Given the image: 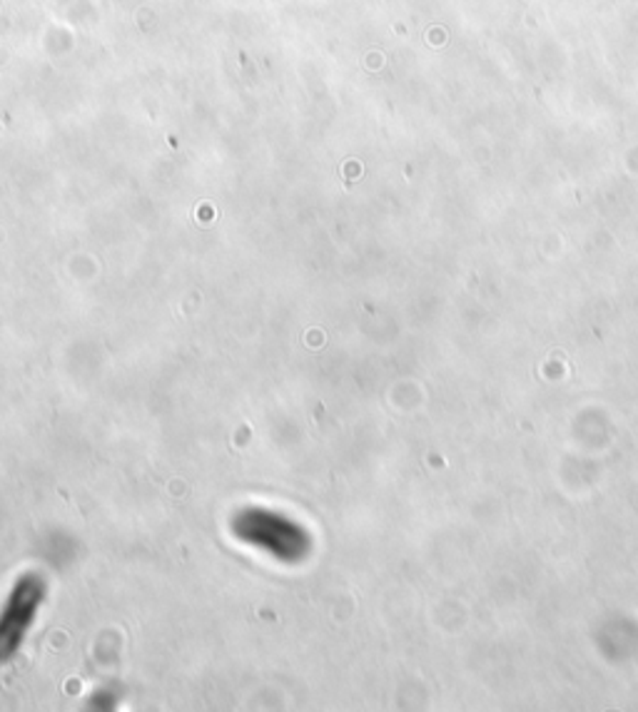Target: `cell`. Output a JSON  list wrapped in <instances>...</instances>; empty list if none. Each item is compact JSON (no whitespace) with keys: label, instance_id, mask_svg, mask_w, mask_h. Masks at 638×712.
<instances>
[{"label":"cell","instance_id":"obj_1","mask_svg":"<svg viewBox=\"0 0 638 712\" xmlns=\"http://www.w3.org/2000/svg\"><path fill=\"white\" fill-rule=\"evenodd\" d=\"M33 583H25L15 590V598L8 606V616L0 620V645H5V651H13L21 641L25 625L31 623L33 608H35V593Z\"/></svg>","mask_w":638,"mask_h":712}]
</instances>
